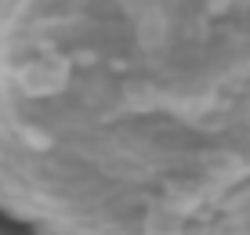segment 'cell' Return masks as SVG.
Masks as SVG:
<instances>
[{"instance_id": "cell-1", "label": "cell", "mask_w": 250, "mask_h": 235, "mask_svg": "<svg viewBox=\"0 0 250 235\" xmlns=\"http://www.w3.org/2000/svg\"><path fill=\"white\" fill-rule=\"evenodd\" d=\"M0 210L250 235V0H0Z\"/></svg>"}]
</instances>
